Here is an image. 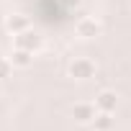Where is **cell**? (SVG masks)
I'll return each mask as SVG.
<instances>
[{"label": "cell", "mask_w": 131, "mask_h": 131, "mask_svg": "<svg viewBox=\"0 0 131 131\" xmlns=\"http://www.w3.org/2000/svg\"><path fill=\"white\" fill-rule=\"evenodd\" d=\"M67 72H70V77H72V80L85 82V80H93V77H95L98 64H95L93 59H88V57H77V59H72V62H70Z\"/></svg>", "instance_id": "cell-1"}, {"label": "cell", "mask_w": 131, "mask_h": 131, "mask_svg": "<svg viewBox=\"0 0 131 131\" xmlns=\"http://www.w3.org/2000/svg\"><path fill=\"white\" fill-rule=\"evenodd\" d=\"M75 34L80 39H95L100 34V23L93 18V16H82L77 23H75Z\"/></svg>", "instance_id": "cell-2"}, {"label": "cell", "mask_w": 131, "mask_h": 131, "mask_svg": "<svg viewBox=\"0 0 131 131\" xmlns=\"http://www.w3.org/2000/svg\"><path fill=\"white\" fill-rule=\"evenodd\" d=\"M95 113H98L95 103H75L70 108V116L75 118V123H93Z\"/></svg>", "instance_id": "cell-3"}, {"label": "cell", "mask_w": 131, "mask_h": 131, "mask_svg": "<svg viewBox=\"0 0 131 131\" xmlns=\"http://www.w3.org/2000/svg\"><path fill=\"white\" fill-rule=\"evenodd\" d=\"M13 44H16L18 49H26V51H39V49H41V36H39V34H34V31L28 28V31L18 34Z\"/></svg>", "instance_id": "cell-4"}, {"label": "cell", "mask_w": 131, "mask_h": 131, "mask_svg": "<svg viewBox=\"0 0 131 131\" xmlns=\"http://www.w3.org/2000/svg\"><path fill=\"white\" fill-rule=\"evenodd\" d=\"M28 28H31V21H28L23 13H13V16L5 18V31L13 34V36H18V34H23V31H28Z\"/></svg>", "instance_id": "cell-5"}, {"label": "cell", "mask_w": 131, "mask_h": 131, "mask_svg": "<svg viewBox=\"0 0 131 131\" xmlns=\"http://www.w3.org/2000/svg\"><path fill=\"white\" fill-rule=\"evenodd\" d=\"M95 108H98V111L113 113V111L118 108V95H116L113 90H100V93L95 95Z\"/></svg>", "instance_id": "cell-6"}, {"label": "cell", "mask_w": 131, "mask_h": 131, "mask_svg": "<svg viewBox=\"0 0 131 131\" xmlns=\"http://www.w3.org/2000/svg\"><path fill=\"white\" fill-rule=\"evenodd\" d=\"M13 67H18V70H28L31 64H34V51H26V49H13V54H10V59H8Z\"/></svg>", "instance_id": "cell-7"}, {"label": "cell", "mask_w": 131, "mask_h": 131, "mask_svg": "<svg viewBox=\"0 0 131 131\" xmlns=\"http://www.w3.org/2000/svg\"><path fill=\"white\" fill-rule=\"evenodd\" d=\"M90 126H93V131H113L116 118H113V113H108V111H98Z\"/></svg>", "instance_id": "cell-8"}, {"label": "cell", "mask_w": 131, "mask_h": 131, "mask_svg": "<svg viewBox=\"0 0 131 131\" xmlns=\"http://www.w3.org/2000/svg\"><path fill=\"white\" fill-rule=\"evenodd\" d=\"M10 70H13V64H10L8 59H3V62H0V80H5V77L10 75Z\"/></svg>", "instance_id": "cell-9"}, {"label": "cell", "mask_w": 131, "mask_h": 131, "mask_svg": "<svg viewBox=\"0 0 131 131\" xmlns=\"http://www.w3.org/2000/svg\"><path fill=\"white\" fill-rule=\"evenodd\" d=\"M3 59H5V57H3V51H0V62H3Z\"/></svg>", "instance_id": "cell-10"}, {"label": "cell", "mask_w": 131, "mask_h": 131, "mask_svg": "<svg viewBox=\"0 0 131 131\" xmlns=\"http://www.w3.org/2000/svg\"><path fill=\"white\" fill-rule=\"evenodd\" d=\"M0 93H3V85H0Z\"/></svg>", "instance_id": "cell-11"}]
</instances>
